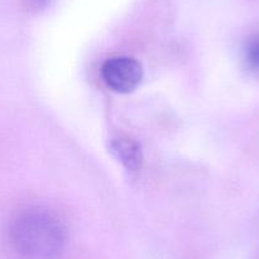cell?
I'll return each instance as SVG.
<instances>
[{
	"label": "cell",
	"mask_w": 259,
	"mask_h": 259,
	"mask_svg": "<svg viewBox=\"0 0 259 259\" xmlns=\"http://www.w3.org/2000/svg\"><path fill=\"white\" fill-rule=\"evenodd\" d=\"M111 151L128 171H138L143 165V150L135 140L116 138L109 144Z\"/></svg>",
	"instance_id": "3"
},
{
	"label": "cell",
	"mask_w": 259,
	"mask_h": 259,
	"mask_svg": "<svg viewBox=\"0 0 259 259\" xmlns=\"http://www.w3.org/2000/svg\"><path fill=\"white\" fill-rule=\"evenodd\" d=\"M245 59L249 68L259 73V36L250 39L245 50Z\"/></svg>",
	"instance_id": "4"
},
{
	"label": "cell",
	"mask_w": 259,
	"mask_h": 259,
	"mask_svg": "<svg viewBox=\"0 0 259 259\" xmlns=\"http://www.w3.org/2000/svg\"><path fill=\"white\" fill-rule=\"evenodd\" d=\"M102 76L107 85L117 93H130L143 79V68L138 60L128 56H114L102 66Z\"/></svg>",
	"instance_id": "2"
},
{
	"label": "cell",
	"mask_w": 259,
	"mask_h": 259,
	"mask_svg": "<svg viewBox=\"0 0 259 259\" xmlns=\"http://www.w3.org/2000/svg\"><path fill=\"white\" fill-rule=\"evenodd\" d=\"M11 241L28 259H56L68 241V229L52 211L29 208L19 213L11 225Z\"/></svg>",
	"instance_id": "1"
}]
</instances>
